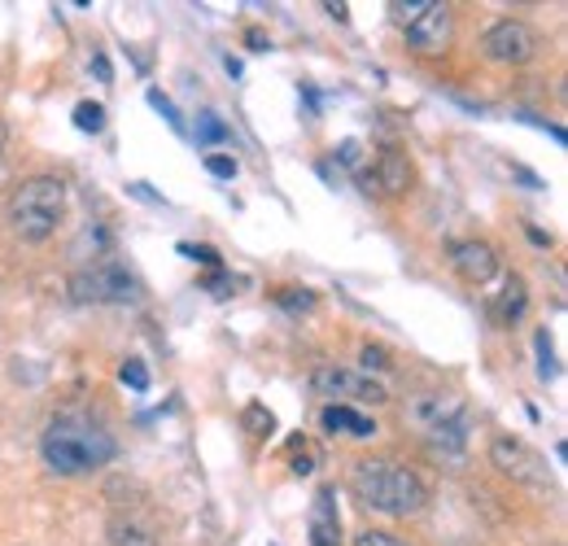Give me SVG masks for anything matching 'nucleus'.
<instances>
[{
	"mask_svg": "<svg viewBox=\"0 0 568 546\" xmlns=\"http://www.w3.org/2000/svg\"><path fill=\"white\" fill-rule=\"evenodd\" d=\"M450 267H455V275L464 284H486L498 272L495 245H486V241H455L450 245Z\"/></svg>",
	"mask_w": 568,
	"mask_h": 546,
	"instance_id": "nucleus-10",
	"label": "nucleus"
},
{
	"mask_svg": "<svg viewBox=\"0 0 568 546\" xmlns=\"http://www.w3.org/2000/svg\"><path fill=\"white\" fill-rule=\"evenodd\" d=\"M206 171H211L214 180H236L241 166H236V158H227V153H211V158H206Z\"/></svg>",
	"mask_w": 568,
	"mask_h": 546,
	"instance_id": "nucleus-24",
	"label": "nucleus"
},
{
	"mask_svg": "<svg viewBox=\"0 0 568 546\" xmlns=\"http://www.w3.org/2000/svg\"><path fill=\"white\" fill-rule=\"evenodd\" d=\"M351 494H355L363 507L381 512V516H394V520H407V516H420L428 507V485L420 473H412L407 464L398 459H355L351 468Z\"/></svg>",
	"mask_w": 568,
	"mask_h": 546,
	"instance_id": "nucleus-2",
	"label": "nucleus"
},
{
	"mask_svg": "<svg viewBox=\"0 0 568 546\" xmlns=\"http://www.w3.org/2000/svg\"><path fill=\"white\" fill-rule=\"evenodd\" d=\"M149 543H153V534H144L141 525H132L123 516L110 520V546H149Z\"/></svg>",
	"mask_w": 568,
	"mask_h": 546,
	"instance_id": "nucleus-15",
	"label": "nucleus"
},
{
	"mask_svg": "<svg viewBox=\"0 0 568 546\" xmlns=\"http://www.w3.org/2000/svg\"><path fill=\"white\" fill-rule=\"evenodd\" d=\"M245 424H250V433H254V437H272V433H276V415H272V411H263L258 403H254V407H245Z\"/></svg>",
	"mask_w": 568,
	"mask_h": 546,
	"instance_id": "nucleus-18",
	"label": "nucleus"
},
{
	"mask_svg": "<svg viewBox=\"0 0 568 546\" xmlns=\"http://www.w3.org/2000/svg\"><path fill=\"white\" fill-rule=\"evenodd\" d=\"M67 214V180L62 175H31L9 198V228L22 241H49Z\"/></svg>",
	"mask_w": 568,
	"mask_h": 546,
	"instance_id": "nucleus-3",
	"label": "nucleus"
},
{
	"mask_svg": "<svg viewBox=\"0 0 568 546\" xmlns=\"http://www.w3.org/2000/svg\"><path fill=\"white\" fill-rule=\"evenodd\" d=\"M481 53L498 67H520V62H529L538 53V31L529 22H520V18H498L481 36Z\"/></svg>",
	"mask_w": 568,
	"mask_h": 546,
	"instance_id": "nucleus-7",
	"label": "nucleus"
},
{
	"mask_svg": "<svg viewBox=\"0 0 568 546\" xmlns=\"http://www.w3.org/2000/svg\"><path fill=\"white\" fill-rule=\"evenodd\" d=\"M119 376H123V385H132L136 394H144V390H149V372H144L141 358H128V363L119 367Z\"/></svg>",
	"mask_w": 568,
	"mask_h": 546,
	"instance_id": "nucleus-22",
	"label": "nucleus"
},
{
	"mask_svg": "<svg viewBox=\"0 0 568 546\" xmlns=\"http://www.w3.org/2000/svg\"><path fill=\"white\" fill-rule=\"evenodd\" d=\"M412 180H416V166L403 149H381L376 162L363 171V184L367 193H381V198H403L412 193Z\"/></svg>",
	"mask_w": 568,
	"mask_h": 546,
	"instance_id": "nucleus-8",
	"label": "nucleus"
},
{
	"mask_svg": "<svg viewBox=\"0 0 568 546\" xmlns=\"http://www.w3.org/2000/svg\"><path fill=\"white\" fill-rule=\"evenodd\" d=\"M490 464H495L503 477L516 481V485L551 489V468H547V459H542L525 437H511V433L490 437Z\"/></svg>",
	"mask_w": 568,
	"mask_h": 546,
	"instance_id": "nucleus-6",
	"label": "nucleus"
},
{
	"mask_svg": "<svg viewBox=\"0 0 568 546\" xmlns=\"http://www.w3.org/2000/svg\"><path fill=\"white\" fill-rule=\"evenodd\" d=\"M425 4L428 0H407V4H403V0H394V4H389V13H394V22H398V27H407L412 18H420V13H425Z\"/></svg>",
	"mask_w": 568,
	"mask_h": 546,
	"instance_id": "nucleus-25",
	"label": "nucleus"
},
{
	"mask_svg": "<svg viewBox=\"0 0 568 546\" xmlns=\"http://www.w3.org/2000/svg\"><path fill=\"white\" fill-rule=\"evenodd\" d=\"M525 311H529V289H525V280H520V275H507L503 293L490 302V315H495V324L511 328V324H520V320H525Z\"/></svg>",
	"mask_w": 568,
	"mask_h": 546,
	"instance_id": "nucleus-13",
	"label": "nucleus"
},
{
	"mask_svg": "<svg viewBox=\"0 0 568 546\" xmlns=\"http://www.w3.org/2000/svg\"><path fill=\"white\" fill-rule=\"evenodd\" d=\"M403 31H407V49H412V53H420V58L442 53V49L450 44V31H455V22H450V4L428 0L425 13H420V18H412Z\"/></svg>",
	"mask_w": 568,
	"mask_h": 546,
	"instance_id": "nucleus-9",
	"label": "nucleus"
},
{
	"mask_svg": "<svg viewBox=\"0 0 568 546\" xmlns=\"http://www.w3.org/2000/svg\"><path fill=\"white\" fill-rule=\"evenodd\" d=\"M288 468H293V477H311V473H315V459L306 455V446H302V455H293V464H288Z\"/></svg>",
	"mask_w": 568,
	"mask_h": 546,
	"instance_id": "nucleus-27",
	"label": "nucleus"
},
{
	"mask_svg": "<svg viewBox=\"0 0 568 546\" xmlns=\"http://www.w3.org/2000/svg\"><path fill=\"white\" fill-rule=\"evenodd\" d=\"M193 132H197V144H202V149H211V144H223V140H227L223 119L211 114V110H202V114H197V128H193Z\"/></svg>",
	"mask_w": 568,
	"mask_h": 546,
	"instance_id": "nucleus-16",
	"label": "nucleus"
},
{
	"mask_svg": "<svg viewBox=\"0 0 568 546\" xmlns=\"http://www.w3.org/2000/svg\"><path fill=\"white\" fill-rule=\"evenodd\" d=\"M74 128L88 132V136H101V132H105V105L79 101V105H74Z\"/></svg>",
	"mask_w": 568,
	"mask_h": 546,
	"instance_id": "nucleus-14",
	"label": "nucleus"
},
{
	"mask_svg": "<svg viewBox=\"0 0 568 546\" xmlns=\"http://www.w3.org/2000/svg\"><path fill=\"white\" fill-rule=\"evenodd\" d=\"M245 40H250V49H254V53H263V49L272 44V40H267V36H263L258 27H254V31H245Z\"/></svg>",
	"mask_w": 568,
	"mask_h": 546,
	"instance_id": "nucleus-30",
	"label": "nucleus"
},
{
	"mask_svg": "<svg viewBox=\"0 0 568 546\" xmlns=\"http://www.w3.org/2000/svg\"><path fill=\"white\" fill-rule=\"evenodd\" d=\"M4 144H9V128L0 123V153H4Z\"/></svg>",
	"mask_w": 568,
	"mask_h": 546,
	"instance_id": "nucleus-31",
	"label": "nucleus"
},
{
	"mask_svg": "<svg viewBox=\"0 0 568 546\" xmlns=\"http://www.w3.org/2000/svg\"><path fill=\"white\" fill-rule=\"evenodd\" d=\"M358 363H363V372H367V376H372V372H389V367H394L389 350H385V345H372V342H363V350H358Z\"/></svg>",
	"mask_w": 568,
	"mask_h": 546,
	"instance_id": "nucleus-17",
	"label": "nucleus"
},
{
	"mask_svg": "<svg viewBox=\"0 0 568 546\" xmlns=\"http://www.w3.org/2000/svg\"><path fill=\"white\" fill-rule=\"evenodd\" d=\"M311 390L324 394L328 403H342V407H381L389 403V390L355 367H315L311 372Z\"/></svg>",
	"mask_w": 568,
	"mask_h": 546,
	"instance_id": "nucleus-5",
	"label": "nucleus"
},
{
	"mask_svg": "<svg viewBox=\"0 0 568 546\" xmlns=\"http://www.w3.org/2000/svg\"><path fill=\"white\" fill-rule=\"evenodd\" d=\"M337 158L355 166V162H358V140H342V144H337Z\"/></svg>",
	"mask_w": 568,
	"mask_h": 546,
	"instance_id": "nucleus-29",
	"label": "nucleus"
},
{
	"mask_svg": "<svg viewBox=\"0 0 568 546\" xmlns=\"http://www.w3.org/2000/svg\"><path fill=\"white\" fill-rule=\"evenodd\" d=\"M40 455H44L49 473H58V477H88L119 455V442L92 415L62 411L49 419V428L40 437Z\"/></svg>",
	"mask_w": 568,
	"mask_h": 546,
	"instance_id": "nucleus-1",
	"label": "nucleus"
},
{
	"mask_svg": "<svg viewBox=\"0 0 568 546\" xmlns=\"http://www.w3.org/2000/svg\"><path fill=\"white\" fill-rule=\"evenodd\" d=\"M71 297L97 306H132L141 302V280L114 259H97L71 275Z\"/></svg>",
	"mask_w": 568,
	"mask_h": 546,
	"instance_id": "nucleus-4",
	"label": "nucleus"
},
{
	"mask_svg": "<svg viewBox=\"0 0 568 546\" xmlns=\"http://www.w3.org/2000/svg\"><path fill=\"white\" fill-rule=\"evenodd\" d=\"M355 546H412V543H403V538H394V534H385V529H363L355 538Z\"/></svg>",
	"mask_w": 568,
	"mask_h": 546,
	"instance_id": "nucleus-26",
	"label": "nucleus"
},
{
	"mask_svg": "<svg viewBox=\"0 0 568 546\" xmlns=\"http://www.w3.org/2000/svg\"><path fill=\"white\" fill-rule=\"evenodd\" d=\"M180 254H184V259H193V263H202V267H214V272L223 267V259H219V250H214V245H189V241H184V245H180Z\"/></svg>",
	"mask_w": 568,
	"mask_h": 546,
	"instance_id": "nucleus-21",
	"label": "nucleus"
},
{
	"mask_svg": "<svg viewBox=\"0 0 568 546\" xmlns=\"http://www.w3.org/2000/svg\"><path fill=\"white\" fill-rule=\"evenodd\" d=\"M534 345H538V376H542V381H551V376H556V358H551V337H547V333H538V337H534Z\"/></svg>",
	"mask_w": 568,
	"mask_h": 546,
	"instance_id": "nucleus-23",
	"label": "nucleus"
},
{
	"mask_svg": "<svg viewBox=\"0 0 568 546\" xmlns=\"http://www.w3.org/2000/svg\"><path fill=\"white\" fill-rule=\"evenodd\" d=\"M311 546H342V516H337L333 485H324L311 503Z\"/></svg>",
	"mask_w": 568,
	"mask_h": 546,
	"instance_id": "nucleus-11",
	"label": "nucleus"
},
{
	"mask_svg": "<svg viewBox=\"0 0 568 546\" xmlns=\"http://www.w3.org/2000/svg\"><path fill=\"white\" fill-rule=\"evenodd\" d=\"M92 74H97L101 83H114V70H110V58H105V53H92Z\"/></svg>",
	"mask_w": 568,
	"mask_h": 546,
	"instance_id": "nucleus-28",
	"label": "nucleus"
},
{
	"mask_svg": "<svg viewBox=\"0 0 568 546\" xmlns=\"http://www.w3.org/2000/svg\"><path fill=\"white\" fill-rule=\"evenodd\" d=\"M276 302H281L284 311H311L315 306V293L311 289H281Z\"/></svg>",
	"mask_w": 568,
	"mask_h": 546,
	"instance_id": "nucleus-20",
	"label": "nucleus"
},
{
	"mask_svg": "<svg viewBox=\"0 0 568 546\" xmlns=\"http://www.w3.org/2000/svg\"><path fill=\"white\" fill-rule=\"evenodd\" d=\"M149 105H153V110H158V114H162V119H166V123H171L175 132H184V119L175 114V105H171V97H166V92H158V88H149Z\"/></svg>",
	"mask_w": 568,
	"mask_h": 546,
	"instance_id": "nucleus-19",
	"label": "nucleus"
},
{
	"mask_svg": "<svg viewBox=\"0 0 568 546\" xmlns=\"http://www.w3.org/2000/svg\"><path fill=\"white\" fill-rule=\"evenodd\" d=\"M320 428L328 437H358V442L376 437V419L355 407H342V403H328V407L320 411Z\"/></svg>",
	"mask_w": 568,
	"mask_h": 546,
	"instance_id": "nucleus-12",
	"label": "nucleus"
}]
</instances>
